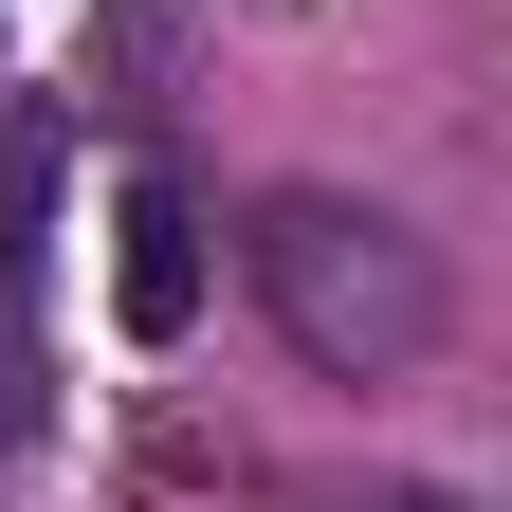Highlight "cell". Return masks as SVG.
<instances>
[{"mask_svg":"<svg viewBox=\"0 0 512 512\" xmlns=\"http://www.w3.org/2000/svg\"><path fill=\"white\" fill-rule=\"evenodd\" d=\"M384 512H421V494H384Z\"/></svg>","mask_w":512,"mask_h":512,"instance_id":"277c9868","label":"cell"},{"mask_svg":"<svg viewBox=\"0 0 512 512\" xmlns=\"http://www.w3.org/2000/svg\"><path fill=\"white\" fill-rule=\"evenodd\" d=\"M19 439H37V311L0 293V458H19Z\"/></svg>","mask_w":512,"mask_h":512,"instance_id":"3957f363","label":"cell"},{"mask_svg":"<svg viewBox=\"0 0 512 512\" xmlns=\"http://www.w3.org/2000/svg\"><path fill=\"white\" fill-rule=\"evenodd\" d=\"M110 311H128V348L202 330V202H183L165 165H128V202H110Z\"/></svg>","mask_w":512,"mask_h":512,"instance_id":"7a4b0ae2","label":"cell"},{"mask_svg":"<svg viewBox=\"0 0 512 512\" xmlns=\"http://www.w3.org/2000/svg\"><path fill=\"white\" fill-rule=\"evenodd\" d=\"M238 256H256V311L293 330V366H330V384H403L439 348V311H458L439 293V238L348 202V183H275Z\"/></svg>","mask_w":512,"mask_h":512,"instance_id":"6da1fadb","label":"cell"}]
</instances>
